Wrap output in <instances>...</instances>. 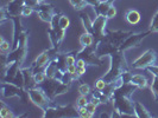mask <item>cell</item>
I'll return each mask as SVG.
<instances>
[{"label":"cell","instance_id":"9a60e30c","mask_svg":"<svg viewBox=\"0 0 158 118\" xmlns=\"http://www.w3.org/2000/svg\"><path fill=\"white\" fill-rule=\"evenodd\" d=\"M131 83L135 84L138 89H144L149 85V80L143 74H133L131 77Z\"/></svg>","mask_w":158,"mask_h":118},{"label":"cell","instance_id":"8d00e7d4","mask_svg":"<svg viewBox=\"0 0 158 118\" xmlns=\"http://www.w3.org/2000/svg\"><path fill=\"white\" fill-rule=\"evenodd\" d=\"M99 4H103V2H110V1H113V0H98Z\"/></svg>","mask_w":158,"mask_h":118},{"label":"cell","instance_id":"7c38bea8","mask_svg":"<svg viewBox=\"0 0 158 118\" xmlns=\"http://www.w3.org/2000/svg\"><path fill=\"white\" fill-rule=\"evenodd\" d=\"M25 5V0H11L6 6V11H7L8 17H19L22 8Z\"/></svg>","mask_w":158,"mask_h":118},{"label":"cell","instance_id":"2e32d148","mask_svg":"<svg viewBox=\"0 0 158 118\" xmlns=\"http://www.w3.org/2000/svg\"><path fill=\"white\" fill-rule=\"evenodd\" d=\"M94 43V37L90 32H85L80 36V45L82 47H88V46H92Z\"/></svg>","mask_w":158,"mask_h":118},{"label":"cell","instance_id":"44dd1931","mask_svg":"<svg viewBox=\"0 0 158 118\" xmlns=\"http://www.w3.org/2000/svg\"><path fill=\"white\" fill-rule=\"evenodd\" d=\"M69 2L71 4V6L75 8L76 11L83 10L85 7H87L88 4L86 2V0H69Z\"/></svg>","mask_w":158,"mask_h":118},{"label":"cell","instance_id":"74e56055","mask_svg":"<svg viewBox=\"0 0 158 118\" xmlns=\"http://www.w3.org/2000/svg\"><path fill=\"white\" fill-rule=\"evenodd\" d=\"M38 1H40V4H43V2L45 1V0H38Z\"/></svg>","mask_w":158,"mask_h":118},{"label":"cell","instance_id":"5b68a950","mask_svg":"<svg viewBox=\"0 0 158 118\" xmlns=\"http://www.w3.org/2000/svg\"><path fill=\"white\" fill-rule=\"evenodd\" d=\"M150 33H152L150 30L146 32H144V33H137V34H133V33H132V34L128 36L126 39L123 41V44L119 46V51L125 52L126 50H130L131 47L138 46V45L140 44V41H142L146 36H149Z\"/></svg>","mask_w":158,"mask_h":118},{"label":"cell","instance_id":"4316f807","mask_svg":"<svg viewBox=\"0 0 158 118\" xmlns=\"http://www.w3.org/2000/svg\"><path fill=\"white\" fill-rule=\"evenodd\" d=\"M88 102L89 101L87 98V94H81L77 98V101H76V104H77V106H86Z\"/></svg>","mask_w":158,"mask_h":118},{"label":"cell","instance_id":"e0dca14e","mask_svg":"<svg viewBox=\"0 0 158 118\" xmlns=\"http://www.w3.org/2000/svg\"><path fill=\"white\" fill-rule=\"evenodd\" d=\"M112 4H113L112 1H110V2H103V4H99V5L94 8L95 12H96V16H98V14H100V16L106 17L107 11H108V8H110V6H111Z\"/></svg>","mask_w":158,"mask_h":118},{"label":"cell","instance_id":"8fae6325","mask_svg":"<svg viewBox=\"0 0 158 118\" xmlns=\"http://www.w3.org/2000/svg\"><path fill=\"white\" fill-rule=\"evenodd\" d=\"M19 96L23 98V87L18 86L15 83H4L2 84V97H13Z\"/></svg>","mask_w":158,"mask_h":118},{"label":"cell","instance_id":"ffe728a7","mask_svg":"<svg viewBox=\"0 0 158 118\" xmlns=\"http://www.w3.org/2000/svg\"><path fill=\"white\" fill-rule=\"evenodd\" d=\"M0 51H1L2 55H7L11 52V44L8 41H6L2 37L0 38Z\"/></svg>","mask_w":158,"mask_h":118},{"label":"cell","instance_id":"30bf717a","mask_svg":"<svg viewBox=\"0 0 158 118\" xmlns=\"http://www.w3.org/2000/svg\"><path fill=\"white\" fill-rule=\"evenodd\" d=\"M79 57L85 59L87 64H90V65H100V60H98V55H96V50L93 48L92 46L88 47H83V50L79 52Z\"/></svg>","mask_w":158,"mask_h":118},{"label":"cell","instance_id":"d6a6232c","mask_svg":"<svg viewBox=\"0 0 158 118\" xmlns=\"http://www.w3.org/2000/svg\"><path fill=\"white\" fill-rule=\"evenodd\" d=\"M65 62H67V65H74V64H76V59L73 55L68 53L65 55Z\"/></svg>","mask_w":158,"mask_h":118},{"label":"cell","instance_id":"ac0fdd59","mask_svg":"<svg viewBox=\"0 0 158 118\" xmlns=\"http://www.w3.org/2000/svg\"><path fill=\"white\" fill-rule=\"evenodd\" d=\"M0 117L1 118H10L15 117L13 111L10 109V106H7L4 102H1V110H0Z\"/></svg>","mask_w":158,"mask_h":118},{"label":"cell","instance_id":"5bb4252c","mask_svg":"<svg viewBox=\"0 0 158 118\" xmlns=\"http://www.w3.org/2000/svg\"><path fill=\"white\" fill-rule=\"evenodd\" d=\"M135 116H137V117L139 118L152 117V115L148 111V109L140 102H135Z\"/></svg>","mask_w":158,"mask_h":118},{"label":"cell","instance_id":"7402d4cb","mask_svg":"<svg viewBox=\"0 0 158 118\" xmlns=\"http://www.w3.org/2000/svg\"><path fill=\"white\" fill-rule=\"evenodd\" d=\"M58 25H60L61 29L67 30V29L69 27V25H70L69 18H68L67 16H64V14H61V16H60V19H58Z\"/></svg>","mask_w":158,"mask_h":118},{"label":"cell","instance_id":"83f0119b","mask_svg":"<svg viewBox=\"0 0 158 118\" xmlns=\"http://www.w3.org/2000/svg\"><path fill=\"white\" fill-rule=\"evenodd\" d=\"M117 16V7L114 6V4H112L110 8H108V11H107V14H106V18L107 19H112V18H114V17Z\"/></svg>","mask_w":158,"mask_h":118},{"label":"cell","instance_id":"1f68e13d","mask_svg":"<svg viewBox=\"0 0 158 118\" xmlns=\"http://www.w3.org/2000/svg\"><path fill=\"white\" fill-rule=\"evenodd\" d=\"M96 106H98V105H95V104L92 102V101H89V102L87 103V105H86V109H87V110L89 111L90 113H93V115H94L95 111H96Z\"/></svg>","mask_w":158,"mask_h":118},{"label":"cell","instance_id":"4dcf8cb0","mask_svg":"<svg viewBox=\"0 0 158 118\" xmlns=\"http://www.w3.org/2000/svg\"><path fill=\"white\" fill-rule=\"evenodd\" d=\"M38 5H40L38 0H25V6H29V7L33 8V10H36L38 7Z\"/></svg>","mask_w":158,"mask_h":118},{"label":"cell","instance_id":"484cf974","mask_svg":"<svg viewBox=\"0 0 158 118\" xmlns=\"http://www.w3.org/2000/svg\"><path fill=\"white\" fill-rule=\"evenodd\" d=\"M107 84H108V83H107L103 78L98 79V80L95 82V89H96V90H99V91H103V90H105V87L107 86Z\"/></svg>","mask_w":158,"mask_h":118},{"label":"cell","instance_id":"d6986e66","mask_svg":"<svg viewBox=\"0 0 158 118\" xmlns=\"http://www.w3.org/2000/svg\"><path fill=\"white\" fill-rule=\"evenodd\" d=\"M152 76H153V79H152V83H151V91H152L153 99L156 102H158V77L156 74H152Z\"/></svg>","mask_w":158,"mask_h":118},{"label":"cell","instance_id":"603a6c76","mask_svg":"<svg viewBox=\"0 0 158 118\" xmlns=\"http://www.w3.org/2000/svg\"><path fill=\"white\" fill-rule=\"evenodd\" d=\"M47 78H48V76H47V73H45V71H44V72H43V71H38V72L35 73V80H36L37 85L44 83V82L47 80Z\"/></svg>","mask_w":158,"mask_h":118},{"label":"cell","instance_id":"cb8c5ba5","mask_svg":"<svg viewBox=\"0 0 158 118\" xmlns=\"http://www.w3.org/2000/svg\"><path fill=\"white\" fill-rule=\"evenodd\" d=\"M77 113H79L80 117H83V118H90L94 116L93 113H90L86 109V106H77Z\"/></svg>","mask_w":158,"mask_h":118},{"label":"cell","instance_id":"9c48e42d","mask_svg":"<svg viewBox=\"0 0 158 118\" xmlns=\"http://www.w3.org/2000/svg\"><path fill=\"white\" fill-rule=\"evenodd\" d=\"M51 52H52V48L51 50H47V51H43L40 55H37V58L35 59V62L32 63V66H31L33 73L38 72V70L47 66V64L50 62V53Z\"/></svg>","mask_w":158,"mask_h":118},{"label":"cell","instance_id":"ba28073f","mask_svg":"<svg viewBox=\"0 0 158 118\" xmlns=\"http://www.w3.org/2000/svg\"><path fill=\"white\" fill-rule=\"evenodd\" d=\"M36 12H37V16L40 18L42 21H45V23H51V20H52V18L55 16L56 11L55 8L52 7V5H50V4H40L38 5V7L35 10Z\"/></svg>","mask_w":158,"mask_h":118},{"label":"cell","instance_id":"277c9868","mask_svg":"<svg viewBox=\"0 0 158 118\" xmlns=\"http://www.w3.org/2000/svg\"><path fill=\"white\" fill-rule=\"evenodd\" d=\"M27 96L30 97L31 102L40 108L42 110H45L49 106V103L51 102V99L48 97L45 92L40 89V87H32L30 90H27Z\"/></svg>","mask_w":158,"mask_h":118},{"label":"cell","instance_id":"7a4b0ae2","mask_svg":"<svg viewBox=\"0 0 158 118\" xmlns=\"http://www.w3.org/2000/svg\"><path fill=\"white\" fill-rule=\"evenodd\" d=\"M112 101H114V109L120 115L133 116L135 115V102L130 99V97L113 94Z\"/></svg>","mask_w":158,"mask_h":118},{"label":"cell","instance_id":"e575fe53","mask_svg":"<svg viewBox=\"0 0 158 118\" xmlns=\"http://www.w3.org/2000/svg\"><path fill=\"white\" fill-rule=\"evenodd\" d=\"M76 66H79V67H87V62L85 59H82V58H79L77 62H76Z\"/></svg>","mask_w":158,"mask_h":118},{"label":"cell","instance_id":"8992f818","mask_svg":"<svg viewBox=\"0 0 158 118\" xmlns=\"http://www.w3.org/2000/svg\"><path fill=\"white\" fill-rule=\"evenodd\" d=\"M131 34H132L131 31L106 32V34H105V37H103L102 39L106 40V41H108V43H111L112 45H114V46L119 47L123 44V41L126 39L128 36H131Z\"/></svg>","mask_w":158,"mask_h":118},{"label":"cell","instance_id":"f1b7e54d","mask_svg":"<svg viewBox=\"0 0 158 118\" xmlns=\"http://www.w3.org/2000/svg\"><path fill=\"white\" fill-rule=\"evenodd\" d=\"M79 92H80V94H89L90 93V86L88 85V84H81L79 86Z\"/></svg>","mask_w":158,"mask_h":118},{"label":"cell","instance_id":"4fadbf2b","mask_svg":"<svg viewBox=\"0 0 158 118\" xmlns=\"http://www.w3.org/2000/svg\"><path fill=\"white\" fill-rule=\"evenodd\" d=\"M125 19H126V21L128 24H131V25H137V24L140 21L142 17H140V13H139L137 10L131 8V10H127L126 11V13H125Z\"/></svg>","mask_w":158,"mask_h":118},{"label":"cell","instance_id":"6da1fadb","mask_svg":"<svg viewBox=\"0 0 158 118\" xmlns=\"http://www.w3.org/2000/svg\"><path fill=\"white\" fill-rule=\"evenodd\" d=\"M127 64L126 59L123 55L121 51H118L115 53H113L112 55V62H111V67L107 72L106 76H103L102 78L107 82V83H111L115 78H118L119 76H121L123 73L127 72Z\"/></svg>","mask_w":158,"mask_h":118},{"label":"cell","instance_id":"836d02e7","mask_svg":"<svg viewBox=\"0 0 158 118\" xmlns=\"http://www.w3.org/2000/svg\"><path fill=\"white\" fill-rule=\"evenodd\" d=\"M86 72H87V67H79V66H76V74L79 77L83 76Z\"/></svg>","mask_w":158,"mask_h":118},{"label":"cell","instance_id":"d4e9b609","mask_svg":"<svg viewBox=\"0 0 158 118\" xmlns=\"http://www.w3.org/2000/svg\"><path fill=\"white\" fill-rule=\"evenodd\" d=\"M150 31L151 32H158V11L155 13L150 24Z\"/></svg>","mask_w":158,"mask_h":118},{"label":"cell","instance_id":"52a82bcc","mask_svg":"<svg viewBox=\"0 0 158 118\" xmlns=\"http://www.w3.org/2000/svg\"><path fill=\"white\" fill-rule=\"evenodd\" d=\"M106 23H107V18L105 16L98 14L96 18L93 20V23H92V31H90V33L95 37L102 39L105 37V34H106Z\"/></svg>","mask_w":158,"mask_h":118},{"label":"cell","instance_id":"f546056e","mask_svg":"<svg viewBox=\"0 0 158 118\" xmlns=\"http://www.w3.org/2000/svg\"><path fill=\"white\" fill-rule=\"evenodd\" d=\"M35 10L31 7H29V6H25L24 5V7L22 8V12H20V16L24 17V18H26V17H29V16H31V13L33 12Z\"/></svg>","mask_w":158,"mask_h":118},{"label":"cell","instance_id":"3957f363","mask_svg":"<svg viewBox=\"0 0 158 118\" xmlns=\"http://www.w3.org/2000/svg\"><path fill=\"white\" fill-rule=\"evenodd\" d=\"M156 60H157L156 52L152 48H149V50H146L143 55H139L135 62L132 63V67L133 69H148L149 66L157 65Z\"/></svg>","mask_w":158,"mask_h":118},{"label":"cell","instance_id":"d590c367","mask_svg":"<svg viewBox=\"0 0 158 118\" xmlns=\"http://www.w3.org/2000/svg\"><path fill=\"white\" fill-rule=\"evenodd\" d=\"M86 2L88 4V6H92V7H96L99 5V1L98 0H86Z\"/></svg>","mask_w":158,"mask_h":118}]
</instances>
